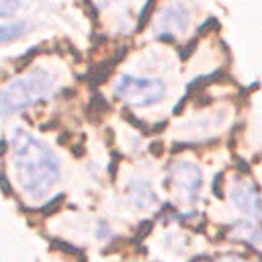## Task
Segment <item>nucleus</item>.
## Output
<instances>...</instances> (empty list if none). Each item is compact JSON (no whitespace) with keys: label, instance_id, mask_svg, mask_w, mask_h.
<instances>
[{"label":"nucleus","instance_id":"f257e3e1","mask_svg":"<svg viewBox=\"0 0 262 262\" xmlns=\"http://www.w3.org/2000/svg\"><path fill=\"white\" fill-rule=\"evenodd\" d=\"M8 149L23 194L31 201H43L61 178V164L55 151L25 127L10 131Z\"/></svg>","mask_w":262,"mask_h":262},{"label":"nucleus","instance_id":"f03ea898","mask_svg":"<svg viewBox=\"0 0 262 262\" xmlns=\"http://www.w3.org/2000/svg\"><path fill=\"white\" fill-rule=\"evenodd\" d=\"M57 92V80L47 70H31L16 76L6 86L0 88V117H10L14 113L27 111L29 106L53 98Z\"/></svg>","mask_w":262,"mask_h":262},{"label":"nucleus","instance_id":"7ed1b4c3","mask_svg":"<svg viewBox=\"0 0 262 262\" xmlns=\"http://www.w3.org/2000/svg\"><path fill=\"white\" fill-rule=\"evenodd\" d=\"M115 96L135 108H149L164 100L166 84L160 78L121 74L115 82Z\"/></svg>","mask_w":262,"mask_h":262},{"label":"nucleus","instance_id":"20e7f679","mask_svg":"<svg viewBox=\"0 0 262 262\" xmlns=\"http://www.w3.org/2000/svg\"><path fill=\"white\" fill-rule=\"evenodd\" d=\"M170 194L180 205H194L203 188V172L190 160H176L170 164L166 174Z\"/></svg>","mask_w":262,"mask_h":262},{"label":"nucleus","instance_id":"39448f33","mask_svg":"<svg viewBox=\"0 0 262 262\" xmlns=\"http://www.w3.org/2000/svg\"><path fill=\"white\" fill-rule=\"evenodd\" d=\"M229 199H231L233 207L237 211H242V215L248 221L258 223V217H260V199H258V188H256V184L252 180H248V178L233 180L231 190H229Z\"/></svg>","mask_w":262,"mask_h":262},{"label":"nucleus","instance_id":"423d86ee","mask_svg":"<svg viewBox=\"0 0 262 262\" xmlns=\"http://www.w3.org/2000/svg\"><path fill=\"white\" fill-rule=\"evenodd\" d=\"M190 25V8L184 2H174L162 6L160 14H156L154 31L160 35H178L184 33Z\"/></svg>","mask_w":262,"mask_h":262},{"label":"nucleus","instance_id":"0eeeda50","mask_svg":"<svg viewBox=\"0 0 262 262\" xmlns=\"http://www.w3.org/2000/svg\"><path fill=\"white\" fill-rule=\"evenodd\" d=\"M127 199L133 207L141 209V211H147V209H154L158 205V194L151 186L149 180L145 178H131L129 184H127Z\"/></svg>","mask_w":262,"mask_h":262},{"label":"nucleus","instance_id":"6e6552de","mask_svg":"<svg viewBox=\"0 0 262 262\" xmlns=\"http://www.w3.org/2000/svg\"><path fill=\"white\" fill-rule=\"evenodd\" d=\"M31 29V23L27 18H18V20H10V23H2L0 25V45L12 43L20 37H25Z\"/></svg>","mask_w":262,"mask_h":262},{"label":"nucleus","instance_id":"1a4fd4ad","mask_svg":"<svg viewBox=\"0 0 262 262\" xmlns=\"http://www.w3.org/2000/svg\"><path fill=\"white\" fill-rule=\"evenodd\" d=\"M235 233H239L244 239L252 242V246H254V248H258V244H260V231H258V223L244 219V221L235 223Z\"/></svg>","mask_w":262,"mask_h":262},{"label":"nucleus","instance_id":"9d476101","mask_svg":"<svg viewBox=\"0 0 262 262\" xmlns=\"http://www.w3.org/2000/svg\"><path fill=\"white\" fill-rule=\"evenodd\" d=\"M23 8V2H14V0H0V18L4 16H12L14 12H18Z\"/></svg>","mask_w":262,"mask_h":262},{"label":"nucleus","instance_id":"9b49d317","mask_svg":"<svg viewBox=\"0 0 262 262\" xmlns=\"http://www.w3.org/2000/svg\"><path fill=\"white\" fill-rule=\"evenodd\" d=\"M100 227V231H96V237H100V239H106V237H111L113 235V231H111V227H108V223L106 221H100L98 225H96V229Z\"/></svg>","mask_w":262,"mask_h":262},{"label":"nucleus","instance_id":"f8f14e48","mask_svg":"<svg viewBox=\"0 0 262 262\" xmlns=\"http://www.w3.org/2000/svg\"><path fill=\"white\" fill-rule=\"evenodd\" d=\"M215 262H250V260H246V258H242V256L231 254V256H221V258H217Z\"/></svg>","mask_w":262,"mask_h":262}]
</instances>
